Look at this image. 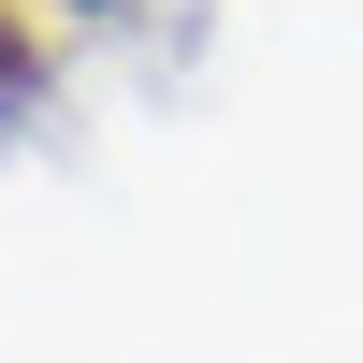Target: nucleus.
Returning <instances> with one entry per match:
<instances>
[{
  "label": "nucleus",
  "mask_w": 363,
  "mask_h": 363,
  "mask_svg": "<svg viewBox=\"0 0 363 363\" xmlns=\"http://www.w3.org/2000/svg\"><path fill=\"white\" fill-rule=\"evenodd\" d=\"M15 87H29V29L0 15V102H15Z\"/></svg>",
  "instance_id": "f257e3e1"
}]
</instances>
